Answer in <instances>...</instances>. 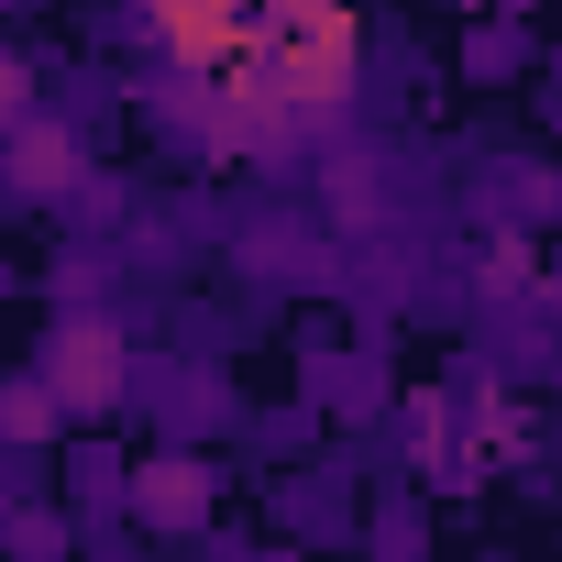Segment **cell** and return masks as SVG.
I'll list each match as a JSON object with an SVG mask.
<instances>
[{"instance_id":"cell-3","label":"cell","mask_w":562,"mask_h":562,"mask_svg":"<svg viewBox=\"0 0 562 562\" xmlns=\"http://www.w3.org/2000/svg\"><path fill=\"white\" fill-rule=\"evenodd\" d=\"M0 155H12V199H78L89 188V155L56 111H23L12 133H0Z\"/></svg>"},{"instance_id":"cell-7","label":"cell","mask_w":562,"mask_h":562,"mask_svg":"<svg viewBox=\"0 0 562 562\" xmlns=\"http://www.w3.org/2000/svg\"><path fill=\"white\" fill-rule=\"evenodd\" d=\"M474 288H485V299H518V288H529V243H518V232H485V254H474Z\"/></svg>"},{"instance_id":"cell-5","label":"cell","mask_w":562,"mask_h":562,"mask_svg":"<svg viewBox=\"0 0 562 562\" xmlns=\"http://www.w3.org/2000/svg\"><path fill=\"white\" fill-rule=\"evenodd\" d=\"M529 441H540V430H529L518 397H474V452H485V463H518Z\"/></svg>"},{"instance_id":"cell-9","label":"cell","mask_w":562,"mask_h":562,"mask_svg":"<svg viewBox=\"0 0 562 562\" xmlns=\"http://www.w3.org/2000/svg\"><path fill=\"white\" fill-rule=\"evenodd\" d=\"M0 199H12V155H0Z\"/></svg>"},{"instance_id":"cell-2","label":"cell","mask_w":562,"mask_h":562,"mask_svg":"<svg viewBox=\"0 0 562 562\" xmlns=\"http://www.w3.org/2000/svg\"><path fill=\"white\" fill-rule=\"evenodd\" d=\"M45 386L67 397V419H111L133 397V331L111 310H67L45 331Z\"/></svg>"},{"instance_id":"cell-8","label":"cell","mask_w":562,"mask_h":562,"mask_svg":"<svg viewBox=\"0 0 562 562\" xmlns=\"http://www.w3.org/2000/svg\"><path fill=\"white\" fill-rule=\"evenodd\" d=\"M23 111H34V67H23V56H12V45H0V133H12V122H23Z\"/></svg>"},{"instance_id":"cell-4","label":"cell","mask_w":562,"mask_h":562,"mask_svg":"<svg viewBox=\"0 0 562 562\" xmlns=\"http://www.w3.org/2000/svg\"><path fill=\"white\" fill-rule=\"evenodd\" d=\"M133 518H144V529H199V518H210V463L155 452V463L133 474Z\"/></svg>"},{"instance_id":"cell-6","label":"cell","mask_w":562,"mask_h":562,"mask_svg":"<svg viewBox=\"0 0 562 562\" xmlns=\"http://www.w3.org/2000/svg\"><path fill=\"white\" fill-rule=\"evenodd\" d=\"M56 408H67V397H56L45 375H34V386H0V441H45V430H56Z\"/></svg>"},{"instance_id":"cell-1","label":"cell","mask_w":562,"mask_h":562,"mask_svg":"<svg viewBox=\"0 0 562 562\" xmlns=\"http://www.w3.org/2000/svg\"><path fill=\"white\" fill-rule=\"evenodd\" d=\"M133 45L155 56V111L188 122L210 166H299V144L364 100L353 0H133Z\"/></svg>"}]
</instances>
